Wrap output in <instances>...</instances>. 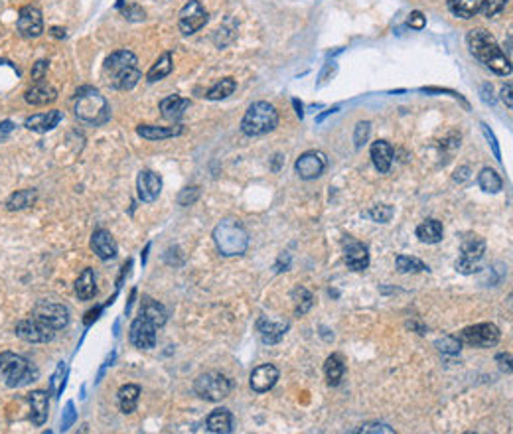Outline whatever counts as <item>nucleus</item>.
Listing matches in <instances>:
<instances>
[{"label":"nucleus","mask_w":513,"mask_h":434,"mask_svg":"<svg viewBox=\"0 0 513 434\" xmlns=\"http://www.w3.org/2000/svg\"><path fill=\"white\" fill-rule=\"evenodd\" d=\"M141 316L150 324H154L156 328H162L168 320V314H166L164 306L158 304L156 300H152L150 296H145L143 302H141Z\"/></svg>","instance_id":"obj_27"},{"label":"nucleus","mask_w":513,"mask_h":434,"mask_svg":"<svg viewBox=\"0 0 513 434\" xmlns=\"http://www.w3.org/2000/svg\"><path fill=\"white\" fill-rule=\"evenodd\" d=\"M393 213H395V209L391 208V206H373V208L368 211L369 217H371L373 221H377V224H387V221H391Z\"/></svg>","instance_id":"obj_43"},{"label":"nucleus","mask_w":513,"mask_h":434,"mask_svg":"<svg viewBox=\"0 0 513 434\" xmlns=\"http://www.w3.org/2000/svg\"><path fill=\"white\" fill-rule=\"evenodd\" d=\"M36 197H38L36 190H20V192H14L6 200V209L8 211H20V209L30 208V206L36 204Z\"/></svg>","instance_id":"obj_36"},{"label":"nucleus","mask_w":513,"mask_h":434,"mask_svg":"<svg viewBox=\"0 0 513 434\" xmlns=\"http://www.w3.org/2000/svg\"><path fill=\"white\" fill-rule=\"evenodd\" d=\"M480 93H481V101H484V103H490V105H494L496 97H494V87H492L490 83H484V85H481Z\"/></svg>","instance_id":"obj_53"},{"label":"nucleus","mask_w":513,"mask_h":434,"mask_svg":"<svg viewBox=\"0 0 513 434\" xmlns=\"http://www.w3.org/2000/svg\"><path fill=\"white\" fill-rule=\"evenodd\" d=\"M480 127H481V132H484V136H486V141L490 143V146H492V150H494V156H496L497 160L501 162V150H499V145H497V141H496V136H494V132L490 130V127H488L486 123H481Z\"/></svg>","instance_id":"obj_49"},{"label":"nucleus","mask_w":513,"mask_h":434,"mask_svg":"<svg viewBox=\"0 0 513 434\" xmlns=\"http://www.w3.org/2000/svg\"><path fill=\"white\" fill-rule=\"evenodd\" d=\"M369 132H371V123H369V121H361V123H357V125H355V132H353V143H355V146H357V148H361V146L368 143Z\"/></svg>","instance_id":"obj_44"},{"label":"nucleus","mask_w":513,"mask_h":434,"mask_svg":"<svg viewBox=\"0 0 513 434\" xmlns=\"http://www.w3.org/2000/svg\"><path fill=\"white\" fill-rule=\"evenodd\" d=\"M237 89V83L233 77H224L219 83H215L211 89L208 91V99L209 101H222V99H227L229 95H233V91Z\"/></svg>","instance_id":"obj_38"},{"label":"nucleus","mask_w":513,"mask_h":434,"mask_svg":"<svg viewBox=\"0 0 513 434\" xmlns=\"http://www.w3.org/2000/svg\"><path fill=\"white\" fill-rule=\"evenodd\" d=\"M18 32L24 38H38L44 32V18L36 6H24L18 12Z\"/></svg>","instance_id":"obj_14"},{"label":"nucleus","mask_w":513,"mask_h":434,"mask_svg":"<svg viewBox=\"0 0 513 434\" xmlns=\"http://www.w3.org/2000/svg\"><path fill=\"white\" fill-rule=\"evenodd\" d=\"M172 53L170 51H166V53H162L160 58L156 60V64L152 65L150 69H148V73H146V81H150V83H154V81H160L164 80L166 75H170V71H172Z\"/></svg>","instance_id":"obj_35"},{"label":"nucleus","mask_w":513,"mask_h":434,"mask_svg":"<svg viewBox=\"0 0 513 434\" xmlns=\"http://www.w3.org/2000/svg\"><path fill=\"white\" fill-rule=\"evenodd\" d=\"M16 336L24 341L30 343H48L56 336V330L48 326L46 322H42L40 318H28V320H20L14 328Z\"/></svg>","instance_id":"obj_9"},{"label":"nucleus","mask_w":513,"mask_h":434,"mask_svg":"<svg viewBox=\"0 0 513 434\" xmlns=\"http://www.w3.org/2000/svg\"><path fill=\"white\" fill-rule=\"evenodd\" d=\"M468 46L472 56L484 64L488 69H492L497 75H510L512 73V64L510 58L501 51L497 46L496 38L486 30H472L468 34Z\"/></svg>","instance_id":"obj_1"},{"label":"nucleus","mask_w":513,"mask_h":434,"mask_svg":"<svg viewBox=\"0 0 513 434\" xmlns=\"http://www.w3.org/2000/svg\"><path fill=\"white\" fill-rule=\"evenodd\" d=\"M30 420L34 426H42L48 420V411H49V399L46 391H32L30 397Z\"/></svg>","instance_id":"obj_20"},{"label":"nucleus","mask_w":513,"mask_h":434,"mask_svg":"<svg viewBox=\"0 0 513 434\" xmlns=\"http://www.w3.org/2000/svg\"><path fill=\"white\" fill-rule=\"evenodd\" d=\"M46 71H48V62H46V60L36 62V65L32 67V80L42 81L44 80V75H46Z\"/></svg>","instance_id":"obj_52"},{"label":"nucleus","mask_w":513,"mask_h":434,"mask_svg":"<svg viewBox=\"0 0 513 434\" xmlns=\"http://www.w3.org/2000/svg\"><path fill=\"white\" fill-rule=\"evenodd\" d=\"M193 391L204 401H224L225 397H229V393H231V381L225 375L217 373V371H208V373H202L195 379Z\"/></svg>","instance_id":"obj_6"},{"label":"nucleus","mask_w":513,"mask_h":434,"mask_svg":"<svg viewBox=\"0 0 513 434\" xmlns=\"http://www.w3.org/2000/svg\"><path fill=\"white\" fill-rule=\"evenodd\" d=\"M208 24V12L202 6L200 0H190L178 14V28L180 32L190 36L195 34L198 30H202Z\"/></svg>","instance_id":"obj_10"},{"label":"nucleus","mask_w":513,"mask_h":434,"mask_svg":"<svg viewBox=\"0 0 513 434\" xmlns=\"http://www.w3.org/2000/svg\"><path fill=\"white\" fill-rule=\"evenodd\" d=\"M287 330H289L287 322H274L271 318H267V316H261L256 320V332H259V336L265 343H278L281 339L285 338Z\"/></svg>","instance_id":"obj_17"},{"label":"nucleus","mask_w":513,"mask_h":434,"mask_svg":"<svg viewBox=\"0 0 513 434\" xmlns=\"http://www.w3.org/2000/svg\"><path fill=\"white\" fill-rule=\"evenodd\" d=\"M0 375L6 379V385L16 389L36 381L38 370L22 355L4 352L0 354Z\"/></svg>","instance_id":"obj_5"},{"label":"nucleus","mask_w":513,"mask_h":434,"mask_svg":"<svg viewBox=\"0 0 513 434\" xmlns=\"http://www.w3.org/2000/svg\"><path fill=\"white\" fill-rule=\"evenodd\" d=\"M278 125V113L271 103L256 101L253 103L241 121V130L247 136H263L267 132L276 129Z\"/></svg>","instance_id":"obj_4"},{"label":"nucleus","mask_w":513,"mask_h":434,"mask_svg":"<svg viewBox=\"0 0 513 434\" xmlns=\"http://www.w3.org/2000/svg\"><path fill=\"white\" fill-rule=\"evenodd\" d=\"M62 121V113L60 111H48V113L32 114L26 119L24 127L34 130V132H48V130L56 129Z\"/></svg>","instance_id":"obj_23"},{"label":"nucleus","mask_w":513,"mask_h":434,"mask_svg":"<svg viewBox=\"0 0 513 434\" xmlns=\"http://www.w3.org/2000/svg\"><path fill=\"white\" fill-rule=\"evenodd\" d=\"M478 184H480L481 190L488 193H497L503 188V180L492 168H484L481 170L480 174H478Z\"/></svg>","instance_id":"obj_37"},{"label":"nucleus","mask_w":513,"mask_h":434,"mask_svg":"<svg viewBox=\"0 0 513 434\" xmlns=\"http://www.w3.org/2000/svg\"><path fill=\"white\" fill-rule=\"evenodd\" d=\"M213 243L224 257H239L249 247V233L237 219H225L213 229Z\"/></svg>","instance_id":"obj_2"},{"label":"nucleus","mask_w":513,"mask_h":434,"mask_svg":"<svg viewBox=\"0 0 513 434\" xmlns=\"http://www.w3.org/2000/svg\"><path fill=\"white\" fill-rule=\"evenodd\" d=\"M292 105H294V109H296V114H298V119H302V117H305V111H302V103H298V99H292Z\"/></svg>","instance_id":"obj_57"},{"label":"nucleus","mask_w":513,"mask_h":434,"mask_svg":"<svg viewBox=\"0 0 513 434\" xmlns=\"http://www.w3.org/2000/svg\"><path fill=\"white\" fill-rule=\"evenodd\" d=\"M206 429L213 434H229L233 431V415L227 409H215L209 413Z\"/></svg>","instance_id":"obj_24"},{"label":"nucleus","mask_w":513,"mask_h":434,"mask_svg":"<svg viewBox=\"0 0 513 434\" xmlns=\"http://www.w3.org/2000/svg\"><path fill=\"white\" fill-rule=\"evenodd\" d=\"M328 166V158L320 150H308L305 154H300V158L294 164L296 174L302 180H316L324 174Z\"/></svg>","instance_id":"obj_11"},{"label":"nucleus","mask_w":513,"mask_h":434,"mask_svg":"<svg viewBox=\"0 0 513 434\" xmlns=\"http://www.w3.org/2000/svg\"><path fill=\"white\" fill-rule=\"evenodd\" d=\"M143 77V73L139 71L136 65H130V67H125L121 69L119 73H115L109 77V83H111L115 89H121V91H128L132 89L139 81Z\"/></svg>","instance_id":"obj_28"},{"label":"nucleus","mask_w":513,"mask_h":434,"mask_svg":"<svg viewBox=\"0 0 513 434\" xmlns=\"http://www.w3.org/2000/svg\"><path fill=\"white\" fill-rule=\"evenodd\" d=\"M128 338L130 343L139 350H150L156 346V326L145 320L143 316H139L136 320L130 324L128 330Z\"/></svg>","instance_id":"obj_13"},{"label":"nucleus","mask_w":513,"mask_h":434,"mask_svg":"<svg viewBox=\"0 0 513 434\" xmlns=\"http://www.w3.org/2000/svg\"><path fill=\"white\" fill-rule=\"evenodd\" d=\"M484 253H486V241L478 235H466L460 245V257L456 261V271L462 274L478 273Z\"/></svg>","instance_id":"obj_7"},{"label":"nucleus","mask_w":513,"mask_h":434,"mask_svg":"<svg viewBox=\"0 0 513 434\" xmlns=\"http://www.w3.org/2000/svg\"><path fill=\"white\" fill-rule=\"evenodd\" d=\"M508 2H510V0H484V6H481L480 12L486 18H494L505 8Z\"/></svg>","instance_id":"obj_45"},{"label":"nucleus","mask_w":513,"mask_h":434,"mask_svg":"<svg viewBox=\"0 0 513 434\" xmlns=\"http://www.w3.org/2000/svg\"><path fill=\"white\" fill-rule=\"evenodd\" d=\"M501 101L508 105V109H512L513 107V101H512V85L508 83V85H503L501 87Z\"/></svg>","instance_id":"obj_54"},{"label":"nucleus","mask_w":513,"mask_h":434,"mask_svg":"<svg viewBox=\"0 0 513 434\" xmlns=\"http://www.w3.org/2000/svg\"><path fill=\"white\" fill-rule=\"evenodd\" d=\"M24 99L30 103V105H36V107H42V105H48V103H53L58 99V91L51 87V85H46L42 81H36V85L30 87L26 91Z\"/></svg>","instance_id":"obj_25"},{"label":"nucleus","mask_w":513,"mask_h":434,"mask_svg":"<svg viewBox=\"0 0 513 434\" xmlns=\"http://www.w3.org/2000/svg\"><path fill=\"white\" fill-rule=\"evenodd\" d=\"M136 132L146 138V141H162V138H170V136H178L182 132V127H156V125H141Z\"/></svg>","instance_id":"obj_33"},{"label":"nucleus","mask_w":513,"mask_h":434,"mask_svg":"<svg viewBox=\"0 0 513 434\" xmlns=\"http://www.w3.org/2000/svg\"><path fill=\"white\" fill-rule=\"evenodd\" d=\"M357 433H366V434H377V433H385V434H393L395 431L391 426H387L385 422H369V424H363Z\"/></svg>","instance_id":"obj_48"},{"label":"nucleus","mask_w":513,"mask_h":434,"mask_svg":"<svg viewBox=\"0 0 513 434\" xmlns=\"http://www.w3.org/2000/svg\"><path fill=\"white\" fill-rule=\"evenodd\" d=\"M51 32H53V36H58V38H64L65 36V30H60V28H53Z\"/></svg>","instance_id":"obj_59"},{"label":"nucleus","mask_w":513,"mask_h":434,"mask_svg":"<svg viewBox=\"0 0 513 434\" xmlns=\"http://www.w3.org/2000/svg\"><path fill=\"white\" fill-rule=\"evenodd\" d=\"M344 371H346V365H344V359L339 354H332L326 363H324V373H326V379H328V385L336 387L339 385L342 377H344Z\"/></svg>","instance_id":"obj_34"},{"label":"nucleus","mask_w":513,"mask_h":434,"mask_svg":"<svg viewBox=\"0 0 513 434\" xmlns=\"http://www.w3.org/2000/svg\"><path fill=\"white\" fill-rule=\"evenodd\" d=\"M278 381V370L274 367L273 363H263L255 370L251 371V377H249V385L255 393H267L271 391Z\"/></svg>","instance_id":"obj_16"},{"label":"nucleus","mask_w":513,"mask_h":434,"mask_svg":"<svg viewBox=\"0 0 513 434\" xmlns=\"http://www.w3.org/2000/svg\"><path fill=\"white\" fill-rule=\"evenodd\" d=\"M484 6V0H449V10L456 18L476 16Z\"/></svg>","instance_id":"obj_31"},{"label":"nucleus","mask_w":513,"mask_h":434,"mask_svg":"<svg viewBox=\"0 0 513 434\" xmlns=\"http://www.w3.org/2000/svg\"><path fill=\"white\" fill-rule=\"evenodd\" d=\"M75 294L80 300H91L97 294V282L93 269H85L75 280Z\"/></svg>","instance_id":"obj_30"},{"label":"nucleus","mask_w":513,"mask_h":434,"mask_svg":"<svg viewBox=\"0 0 513 434\" xmlns=\"http://www.w3.org/2000/svg\"><path fill=\"white\" fill-rule=\"evenodd\" d=\"M75 114L87 125H103L109 121L111 109L107 99L93 87H81L75 97Z\"/></svg>","instance_id":"obj_3"},{"label":"nucleus","mask_w":513,"mask_h":434,"mask_svg":"<svg viewBox=\"0 0 513 434\" xmlns=\"http://www.w3.org/2000/svg\"><path fill=\"white\" fill-rule=\"evenodd\" d=\"M188 107H190V99H184L180 95H170L160 101L162 117L166 121H180L188 111Z\"/></svg>","instance_id":"obj_22"},{"label":"nucleus","mask_w":513,"mask_h":434,"mask_svg":"<svg viewBox=\"0 0 513 434\" xmlns=\"http://www.w3.org/2000/svg\"><path fill=\"white\" fill-rule=\"evenodd\" d=\"M292 300H294V312L298 316H305L306 312L314 304V296L310 294V290H306L305 287H298L292 292Z\"/></svg>","instance_id":"obj_39"},{"label":"nucleus","mask_w":513,"mask_h":434,"mask_svg":"<svg viewBox=\"0 0 513 434\" xmlns=\"http://www.w3.org/2000/svg\"><path fill=\"white\" fill-rule=\"evenodd\" d=\"M130 65H136V56L128 49H119V51H112L111 56L105 60V73H107V77H111Z\"/></svg>","instance_id":"obj_26"},{"label":"nucleus","mask_w":513,"mask_h":434,"mask_svg":"<svg viewBox=\"0 0 513 434\" xmlns=\"http://www.w3.org/2000/svg\"><path fill=\"white\" fill-rule=\"evenodd\" d=\"M336 71V64L332 62V64H326V67H324V71L320 73V81H318V87H322V85H326V81H328V75L330 73H334Z\"/></svg>","instance_id":"obj_55"},{"label":"nucleus","mask_w":513,"mask_h":434,"mask_svg":"<svg viewBox=\"0 0 513 434\" xmlns=\"http://www.w3.org/2000/svg\"><path fill=\"white\" fill-rule=\"evenodd\" d=\"M397 269H399V273H425V271H429V267L420 258L409 257V255L397 257Z\"/></svg>","instance_id":"obj_40"},{"label":"nucleus","mask_w":513,"mask_h":434,"mask_svg":"<svg viewBox=\"0 0 513 434\" xmlns=\"http://www.w3.org/2000/svg\"><path fill=\"white\" fill-rule=\"evenodd\" d=\"M409 26L411 28H415V30H422L425 26H427V18L422 16V12H411V16H409Z\"/></svg>","instance_id":"obj_51"},{"label":"nucleus","mask_w":513,"mask_h":434,"mask_svg":"<svg viewBox=\"0 0 513 434\" xmlns=\"http://www.w3.org/2000/svg\"><path fill=\"white\" fill-rule=\"evenodd\" d=\"M75 418H77L75 405H73V401H69L67 405H65V411H64V415H62V431H67V429L75 422Z\"/></svg>","instance_id":"obj_47"},{"label":"nucleus","mask_w":513,"mask_h":434,"mask_svg":"<svg viewBox=\"0 0 513 434\" xmlns=\"http://www.w3.org/2000/svg\"><path fill=\"white\" fill-rule=\"evenodd\" d=\"M434 346H436L438 352H442V354L446 355L460 354V350H462V341L458 338H454V336H444V338L436 339Z\"/></svg>","instance_id":"obj_42"},{"label":"nucleus","mask_w":513,"mask_h":434,"mask_svg":"<svg viewBox=\"0 0 513 434\" xmlns=\"http://www.w3.org/2000/svg\"><path fill=\"white\" fill-rule=\"evenodd\" d=\"M200 197V188H186V190H182V193L178 195V204L180 206H192L193 202Z\"/></svg>","instance_id":"obj_46"},{"label":"nucleus","mask_w":513,"mask_h":434,"mask_svg":"<svg viewBox=\"0 0 513 434\" xmlns=\"http://www.w3.org/2000/svg\"><path fill=\"white\" fill-rule=\"evenodd\" d=\"M497 361H501L499 365H501V370H505L508 373H512V367H510V361H512V355L510 354H501V355H497Z\"/></svg>","instance_id":"obj_56"},{"label":"nucleus","mask_w":513,"mask_h":434,"mask_svg":"<svg viewBox=\"0 0 513 434\" xmlns=\"http://www.w3.org/2000/svg\"><path fill=\"white\" fill-rule=\"evenodd\" d=\"M369 154H371L373 166L381 174H387L391 170V164H393V146L389 145L387 141H375L371 145V148H369Z\"/></svg>","instance_id":"obj_21"},{"label":"nucleus","mask_w":513,"mask_h":434,"mask_svg":"<svg viewBox=\"0 0 513 434\" xmlns=\"http://www.w3.org/2000/svg\"><path fill=\"white\" fill-rule=\"evenodd\" d=\"M91 249L95 251V255L101 261H111L119 253L117 241L112 239L111 233L105 231V229H97L95 233L91 235Z\"/></svg>","instance_id":"obj_18"},{"label":"nucleus","mask_w":513,"mask_h":434,"mask_svg":"<svg viewBox=\"0 0 513 434\" xmlns=\"http://www.w3.org/2000/svg\"><path fill=\"white\" fill-rule=\"evenodd\" d=\"M136 190H139V197L143 202L152 204L158 200L162 192V178L152 170H143L136 178Z\"/></svg>","instance_id":"obj_15"},{"label":"nucleus","mask_w":513,"mask_h":434,"mask_svg":"<svg viewBox=\"0 0 513 434\" xmlns=\"http://www.w3.org/2000/svg\"><path fill=\"white\" fill-rule=\"evenodd\" d=\"M442 224L436 219H427L417 227V237L418 241L427 243V245H436L442 241Z\"/></svg>","instance_id":"obj_29"},{"label":"nucleus","mask_w":513,"mask_h":434,"mask_svg":"<svg viewBox=\"0 0 513 434\" xmlns=\"http://www.w3.org/2000/svg\"><path fill=\"white\" fill-rule=\"evenodd\" d=\"M0 130H2V132H10V130H12V123H10V121H4V123L0 125Z\"/></svg>","instance_id":"obj_58"},{"label":"nucleus","mask_w":513,"mask_h":434,"mask_svg":"<svg viewBox=\"0 0 513 434\" xmlns=\"http://www.w3.org/2000/svg\"><path fill=\"white\" fill-rule=\"evenodd\" d=\"M123 12H125V18H128V20H145V10L141 6H136V4H128Z\"/></svg>","instance_id":"obj_50"},{"label":"nucleus","mask_w":513,"mask_h":434,"mask_svg":"<svg viewBox=\"0 0 513 434\" xmlns=\"http://www.w3.org/2000/svg\"><path fill=\"white\" fill-rule=\"evenodd\" d=\"M346 263L353 271H366L369 267V251L363 243L353 241L348 237L346 241Z\"/></svg>","instance_id":"obj_19"},{"label":"nucleus","mask_w":513,"mask_h":434,"mask_svg":"<svg viewBox=\"0 0 513 434\" xmlns=\"http://www.w3.org/2000/svg\"><path fill=\"white\" fill-rule=\"evenodd\" d=\"M499 338H501V332L496 324L481 322V324H474V326L464 328L458 339L472 346V348H494Z\"/></svg>","instance_id":"obj_8"},{"label":"nucleus","mask_w":513,"mask_h":434,"mask_svg":"<svg viewBox=\"0 0 513 434\" xmlns=\"http://www.w3.org/2000/svg\"><path fill=\"white\" fill-rule=\"evenodd\" d=\"M34 316L40 318L42 322H46L48 326H51L56 332L58 330H64L69 322V312L64 304H58V302H48V300H42L38 302L36 308H34Z\"/></svg>","instance_id":"obj_12"},{"label":"nucleus","mask_w":513,"mask_h":434,"mask_svg":"<svg viewBox=\"0 0 513 434\" xmlns=\"http://www.w3.org/2000/svg\"><path fill=\"white\" fill-rule=\"evenodd\" d=\"M139 397H141V387L139 385H123L117 393V402H119V409L128 415L136 409V402H139Z\"/></svg>","instance_id":"obj_32"},{"label":"nucleus","mask_w":513,"mask_h":434,"mask_svg":"<svg viewBox=\"0 0 513 434\" xmlns=\"http://www.w3.org/2000/svg\"><path fill=\"white\" fill-rule=\"evenodd\" d=\"M65 375H67V365L62 361V363L58 365V370L53 371L51 379H49V393H51L53 397H60V393L64 391Z\"/></svg>","instance_id":"obj_41"}]
</instances>
